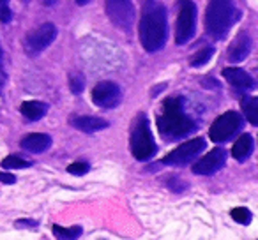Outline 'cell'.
Listing matches in <instances>:
<instances>
[{
	"label": "cell",
	"instance_id": "obj_2",
	"mask_svg": "<svg viewBox=\"0 0 258 240\" xmlns=\"http://www.w3.org/2000/svg\"><path fill=\"white\" fill-rule=\"evenodd\" d=\"M158 129L166 140H179L195 131V122L184 113L182 97H170L163 103V110L158 115Z\"/></svg>",
	"mask_w": 258,
	"mask_h": 240
},
{
	"label": "cell",
	"instance_id": "obj_27",
	"mask_svg": "<svg viewBox=\"0 0 258 240\" xmlns=\"http://www.w3.org/2000/svg\"><path fill=\"white\" fill-rule=\"evenodd\" d=\"M16 226L18 228H22V226H29V228H32V226H37L36 221H16Z\"/></svg>",
	"mask_w": 258,
	"mask_h": 240
},
{
	"label": "cell",
	"instance_id": "obj_24",
	"mask_svg": "<svg viewBox=\"0 0 258 240\" xmlns=\"http://www.w3.org/2000/svg\"><path fill=\"white\" fill-rule=\"evenodd\" d=\"M11 20V11H9V0H0V22L8 23Z\"/></svg>",
	"mask_w": 258,
	"mask_h": 240
},
{
	"label": "cell",
	"instance_id": "obj_4",
	"mask_svg": "<svg viewBox=\"0 0 258 240\" xmlns=\"http://www.w3.org/2000/svg\"><path fill=\"white\" fill-rule=\"evenodd\" d=\"M131 152L138 161H147L156 154V141L152 138L149 120L144 113L137 117L133 131H131Z\"/></svg>",
	"mask_w": 258,
	"mask_h": 240
},
{
	"label": "cell",
	"instance_id": "obj_20",
	"mask_svg": "<svg viewBox=\"0 0 258 240\" xmlns=\"http://www.w3.org/2000/svg\"><path fill=\"white\" fill-rule=\"evenodd\" d=\"M2 166L8 170H22V168H29L32 166V163L25 161V159L18 157V155H8V157L2 161Z\"/></svg>",
	"mask_w": 258,
	"mask_h": 240
},
{
	"label": "cell",
	"instance_id": "obj_1",
	"mask_svg": "<svg viewBox=\"0 0 258 240\" xmlns=\"http://www.w3.org/2000/svg\"><path fill=\"white\" fill-rule=\"evenodd\" d=\"M166 9L163 4L154 2V0H147L144 6V13H142L140 20V41L142 46L149 51L161 50L166 43Z\"/></svg>",
	"mask_w": 258,
	"mask_h": 240
},
{
	"label": "cell",
	"instance_id": "obj_16",
	"mask_svg": "<svg viewBox=\"0 0 258 240\" xmlns=\"http://www.w3.org/2000/svg\"><path fill=\"white\" fill-rule=\"evenodd\" d=\"M48 106L41 101H25V103L20 106V111L25 118L36 122V120H41V118L46 115Z\"/></svg>",
	"mask_w": 258,
	"mask_h": 240
},
{
	"label": "cell",
	"instance_id": "obj_9",
	"mask_svg": "<svg viewBox=\"0 0 258 240\" xmlns=\"http://www.w3.org/2000/svg\"><path fill=\"white\" fill-rule=\"evenodd\" d=\"M55 37H57V27L53 23H43L41 27H37L25 39V48L29 55H39L53 43Z\"/></svg>",
	"mask_w": 258,
	"mask_h": 240
},
{
	"label": "cell",
	"instance_id": "obj_21",
	"mask_svg": "<svg viewBox=\"0 0 258 240\" xmlns=\"http://www.w3.org/2000/svg\"><path fill=\"white\" fill-rule=\"evenodd\" d=\"M212 53H214V50H212V48H207V50H202V51H198V53H195L193 57H191L189 64L193 65V67H200V65L207 64V62H209V58L212 57Z\"/></svg>",
	"mask_w": 258,
	"mask_h": 240
},
{
	"label": "cell",
	"instance_id": "obj_19",
	"mask_svg": "<svg viewBox=\"0 0 258 240\" xmlns=\"http://www.w3.org/2000/svg\"><path fill=\"white\" fill-rule=\"evenodd\" d=\"M242 110L249 124L258 126V99L256 97H246L242 101Z\"/></svg>",
	"mask_w": 258,
	"mask_h": 240
},
{
	"label": "cell",
	"instance_id": "obj_25",
	"mask_svg": "<svg viewBox=\"0 0 258 240\" xmlns=\"http://www.w3.org/2000/svg\"><path fill=\"white\" fill-rule=\"evenodd\" d=\"M83 76L82 74H75V76H71V90L75 94H82V90H83Z\"/></svg>",
	"mask_w": 258,
	"mask_h": 240
},
{
	"label": "cell",
	"instance_id": "obj_8",
	"mask_svg": "<svg viewBox=\"0 0 258 240\" xmlns=\"http://www.w3.org/2000/svg\"><path fill=\"white\" fill-rule=\"evenodd\" d=\"M204 148H205L204 138H193V140L186 141V143H182L180 147H177L175 150H172L168 155H165L163 163L170 166H184L193 161Z\"/></svg>",
	"mask_w": 258,
	"mask_h": 240
},
{
	"label": "cell",
	"instance_id": "obj_15",
	"mask_svg": "<svg viewBox=\"0 0 258 240\" xmlns=\"http://www.w3.org/2000/svg\"><path fill=\"white\" fill-rule=\"evenodd\" d=\"M73 127H76V129L83 131V133H96V131H101L104 129V127H108V122L106 120H103V118L99 117H76L73 118Z\"/></svg>",
	"mask_w": 258,
	"mask_h": 240
},
{
	"label": "cell",
	"instance_id": "obj_12",
	"mask_svg": "<svg viewBox=\"0 0 258 240\" xmlns=\"http://www.w3.org/2000/svg\"><path fill=\"white\" fill-rule=\"evenodd\" d=\"M223 76H225V79L230 83V85H233L235 89L239 90H249L254 87V79L251 78L249 74H247L244 69H239V67H226L225 71H223Z\"/></svg>",
	"mask_w": 258,
	"mask_h": 240
},
{
	"label": "cell",
	"instance_id": "obj_30",
	"mask_svg": "<svg viewBox=\"0 0 258 240\" xmlns=\"http://www.w3.org/2000/svg\"><path fill=\"white\" fill-rule=\"evenodd\" d=\"M0 58H2V50H0Z\"/></svg>",
	"mask_w": 258,
	"mask_h": 240
},
{
	"label": "cell",
	"instance_id": "obj_7",
	"mask_svg": "<svg viewBox=\"0 0 258 240\" xmlns=\"http://www.w3.org/2000/svg\"><path fill=\"white\" fill-rule=\"evenodd\" d=\"M106 15L117 29L129 32L133 27L135 8L131 0H106Z\"/></svg>",
	"mask_w": 258,
	"mask_h": 240
},
{
	"label": "cell",
	"instance_id": "obj_10",
	"mask_svg": "<svg viewBox=\"0 0 258 240\" xmlns=\"http://www.w3.org/2000/svg\"><path fill=\"white\" fill-rule=\"evenodd\" d=\"M120 87L113 82H99L92 89V101L96 106L104 108V110H111V108L118 106L120 103Z\"/></svg>",
	"mask_w": 258,
	"mask_h": 240
},
{
	"label": "cell",
	"instance_id": "obj_17",
	"mask_svg": "<svg viewBox=\"0 0 258 240\" xmlns=\"http://www.w3.org/2000/svg\"><path fill=\"white\" fill-rule=\"evenodd\" d=\"M251 152H253V136L251 134H242L232 147V155L237 161H246Z\"/></svg>",
	"mask_w": 258,
	"mask_h": 240
},
{
	"label": "cell",
	"instance_id": "obj_14",
	"mask_svg": "<svg viewBox=\"0 0 258 240\" xmlns=\"http://www.w3.org/2000/svg\"><path fill=\"white\" fill-rule=\"evenodd\" d=\"M251 51V39L247 34H239L237 39L228 48V60L230 62H240L249 55Z\"/></svg>",
	"mask_w": 258,
	"mask_h": 240
},
{
	"label": "cell",
	"instance_id": "obj_3",
	"mask_svg": "<svg viewBox=\"0 0 258 240\" xmlns=\"http://www.w3.org/2000/svg\"><path fill=\"white\" fill-rule=\"evenodd\" d=\"M235 18V6L233 0H211L205 15V29L207 34L216 41L226 37L230 27Z\"/></svg>",
	"mask_w": 258,
	"mask_h": 240
},
{
	"label": "cell",
	"instance_id": "obj_23",
	"mask_svg": "<svg viewBox=\"0 0 258 240\" xmlns=\"http://www.w3.org/2000/svg\"><path fill=\"white\" fill-rule=\"evenodd\" d=\"M90 170L89 163H83V161H78V163H73V165L68 166V172L73 173V175H85L87 172Z\"/></svg>",
	"mask_w": 258,
	"mask_h": 240
},
{
	"label": "cell",
	"instance_id": "obj_22",
	"mask_svg": "<svg viewBox=\"0 0 258 240\" xmlns=\"http://www.w3.org/2000/svg\"><path fill=\"white\" fill-rule=\"evenodd\" d=\"M251 212L247 210V208H244V207H237V208H233L232 210V219H235L237 222H240V224H249V221H251Z\"/></svg>",
	"mask_w": 258,
	"mask_h": 240
},
{
	"label": "cell",
	"instance_id": "obj_11",
	"mask_svg": "<svg viewBox=\"0 0 258 240\" xmlns=\"http://www.w3.org/2000/svg\"><path fill=\"white\" fill-rule=\"evenodd\" d=\"M226 163V152L223 148H214V150L207 152L200 161L195 163L193 173L197 175H212V173L219 172Z\"/></svg>",
	"mask_w": 258,
	"mask_h": 240
},
{
	"label": "cell",
	"instance_id": "obj_28",
	"mask_svg": "<svg viewBox=\"0 0 258 240\" xmlns=\"http://www.w3.org/2000/svg\"><path fill=\"white\" fill-rule=\"evenodd\" d=\"M43 2H44V4L48 6V8H51V6H55V4H57L58 0H43Z\"/></svg>",
	"mask_w": 258,
	"mask_h": 240
},
{
	"label": "cell",
	"instance_id": "obj_6",
	"mask_svg": "<svg viewBox=\"0 0 258 240\" xmlns=\"http://www.w3.org/2000/svg\"><path fill=\"white\" fill-rule=\"evenodd\" d=\"M240 126H242V117L237 111H226L214 120V124L209 129V136L216 143H223L230 140L240 129Z\"/></svg>",
	"mask_w": 258,
	"mask_h": 240
},
{
	"label": "cell",
	"instance_id": "obj_5",
	"mask_svg": "<svg viewBox=\"0 0 258 240\" xmlns=\"http://www.w3.org/2000/svg\"><path fill=\"white\" fill-rule=\"evenodd\" d=\"M195 27H197V8L191 0H180L175 27V43L186 44L195 36Z\"/></svg>",
	"mask_w": 258,
	"mask_h": 240
},
{
	"label": "cell",
	"instance_id": "obj_13",
	"mask_svg": "<svg viewBox=\"0 0 258 240\" xmlns=\"http://www.w3.org/2000/svg\"><path fill=\"white\" fill-rule=\"evenodd\" d=\"M22 148L27 152H34V154H41V152L48 150L51 145V138L44 133H32L27 134L22 140Z\"/></svg>",
	"mask_w": 258,
	"mask_h": 240
},
{
	"label": "cell",
	"instance_id": "obj_26",
	"mask_svg": "<svg viewBox=\"0 0 258 240\" xmlns=\"http://www.w3.org/2000/svg\"><path fill=\"white\" fill-rule=\"evenodd\" d=\"M0 182H4V184H15V182H16V179L11 175V173L0 172Z\"/></svg>",
	"mask_w": 258,
	"mask_h": 240
},
{
	"label": "cell",
	"instance_id": "obj_18",
	"mask_svg": "<svg viewBox=\"0 0 258 240\" xmlns=\"http://www.w3.org/2000/svg\"><path fill=\"white\" fill-rule=\"evenodd\" d=\"M83 233L82 226H71V228H64V226H53V235L57 240H78Z\"/></svg>",
	"mask_w": 258,
	"mask_h": 240
},
{
	"label": "cell",
	"instance_id": "obj_29",
	"mask_svg": "<svg viewBox=\"0 0 258 240\" xmlns=\"http://www.w3.org/2000/svg\"><path fill=\"white\" fill-rule=\"evenodd\" d=\"M90 0H76V4H80V6H85V4H89Z\"/></svg>",
	"mask_w": 258,
	"mask_h": 240
}]
</instances>
